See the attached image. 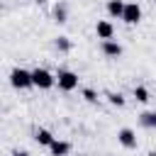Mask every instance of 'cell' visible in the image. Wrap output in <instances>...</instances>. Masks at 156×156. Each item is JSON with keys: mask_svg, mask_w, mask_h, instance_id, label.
Returning <instances> with one entry per match:
<instances>
[{"mask_svg": "<svg viewBox=\"0 0 156 156\" xmlns=\"http://www.w3.org/2000/svg\"><path fill=\"white\" fill-rule=\"evenodd\" d=\"M95 34H98V39L110 41V39H112V34H115V27H112L107 20H98V24H95Z\"/></svg>", "mask_w": 156, "mask_h": 156, "instance_id": "5b68a950", "label": "cell"}, {"mask_svg": "<svg viewBox=\"0 0 156 156\" xmlns=\"http://www.w3.org/2000/svg\"><path fill=\"white\" fill-rule=\"evenodd\" d=\"M124 7H127V2H124V0H110V2H107V15H110V17H119V20H122Z\"/></svg>", "mask_w": 156, "mask_h": 156, "instance_id": "52a82bcc", "label": "cell"}, {"mask_svg": "<svg viewBox=\"0 0 156 156\" xmlns=\"http://www.w3.org/2000/svg\"><path fill=\"white\" fill-rule=\"evenodd\" d=\"M49 151H51V156H66V154L71 151V144H68V141H58V139H56V141L49 146Z\"/></svg>", "mask_w": 156, "mask_h": 156, "instance_id": "9c48e42d", "label": "cell"}, {"mask_svg": "<svg viewBox=\"0 0 156 156\" xmlns=\"http://www.w3.org/2000/svg\"><path fill=\"white\" fill-rule=\"evenodd\" d=\"M110 102H112V105H124V98H122L119 93H110Z\"/></svg>", "mask_w": 156, "mask_h": 156, "instance_id": "4fadbf2b", "label": "cell"}, {"mask_svg": "<svg viewBox=\"0 0 156 156\" xmlns=\"http://www.w3.org/2000/svg\"><path fill=\"white\" fill-rule=\"evenodd\" d=\"M56 44H58V49H63V51L68 49V41H66V37H58V41H56Z\"/></svg>", "mask_w": 156, "mask_h": 156, "instance_id": "9a60e30c", "label": "cell"}, {"mask_svg": "<svg viewBox=\"0 0 156 156\" xmlns=\"http://www.w3.org/2000/svg\"><path fill=\"white\" fill-rule=\"evenodd\" d=\"M32 80H34V85H37V88L49 90V88L56 83V76H51L46 68H34V71H32Z\"/></svg>", "mask_w": 156, "mask_h": 156, "instance_id": "7a4b0ae2", "label": "cell"}, {"mask_svg": "<svg viewBox=\"0 0 156 156\" xmlns=\"http://www.w3.org/2000/svg\"><path fill=\"white\" fill-rule=\"evenodd\" d=\"M37 141H39L41 146H51L56 139L51 136V132H49V129H39V132H37Z\"/></svg>", "mask_w": 156, "mask_h": 156, "instance_id": "30bf717a", "label": "cell"}, {"mask_svg": "<svg viewBox=\"0 0 156 156\" xmlns=\"http://www.w3.org/2000/svg\"><path fill=\"white\" fill-rule=\"evenodd\" d=\"M80 156H88V154H80Z\"/></svg>", "mask_w": 156, "mask_h": 156, "instance_id": "ac0fdd59", "label": "cell"}, {"mask_svg": "<svg viewBox=\"0 0 156 156\" xmlns=\"http://www.w3.org/2000/svg\"><path fill=\"white\" fill-rule=\"evenodd\" d=\"M134 98H136L139 102H146V100H149V90L141 88V85H136V88H134Z\"/></svg>", "mask_w": 156, "mask_h": 156, "instance_id": "8fae6325", "label": "cell"}, {"mask_svg": "<svg viewBox=\"0 0 156 156\" xmlns=\"http://www.w3.org/2000/svg\"><path fill=\"white\" fill-rule=\"evenodd\" d=\"M83 98H85V100H90V102H93V100H95V93H93V90H90V88H85V90H83Z\"/></svg>", "mask_w": 156, "mask_h": 156, "instance_id": "5bb4252c", "label": "cell"}, {"mask_svg": "<svg viewBox=\"0 0 156 156\" xmlns=\"http://www.w3.org/2000/svg\"><path fill=\"white\" fill-rule=\"evenodd\" d=\"M10 156H29L27 151H15V154H10Z\"/></svg>", "mask_w": 156, "mask_h": 156, "instance_id": "2e32d148", "label": "cell"}, {"mask_svg": "<svg viewBox=\"0 0 156 156\" xmlns=\"http://www.w3.org/2000/svg\"><path fill=\"white\" fill-rule=\"evenodd\" d=\"M141 124H146V127H156V115H154V112H144V115H141Z\"/></svg>", "mask_w": 156, "mask_h": 156, "instance_id": "7c38bea8", "label": "cell"}, {"mask_svg": "<svg viewBox=\"0 0 156 156\" xmlns=\"http://www.w3.org/2000/svg\"><path fill=\"white\" fill-rule=\"evenodd\" d=\"M117 139H119V144H122L124 149H134V146H136V134H134V129H129V127L119 129V132H117Z\"/></svg>", "mask_w": 156, "mask_h": 156, "instance_id": "8992f818", "label": "cell"}, {"mask_svg": "<svg viewBox=\"0 0 156 156\" xmlns=\"http://www.w3.org/2000/svg\"><path fill=\"white\" fill-rule=\"evenodd\" d=\"M56 83H58L61 90L71 93L73 88H78V76H76L73 71H58V73H56Z\"/></svg>", "mask_w": 156, "mask_h": 156, "instance_id": "3957f363", "label": "cell"}, {"mask_svg": "<svg viewBox=\"0 0 156 156\" xmlns=\"http://www.w3.org/2000/svg\"><path fill=\"white\" fill-rule=\"evenodd\" d=\"M122 20H124L127 24H136V22L141 20V7H139L136 2H127V7H124V15H122Z\"/></svg>", "mask_w": 156, "mask_h": 156, "instance_id": "277c9868", "label": "cell"}, {"mask_svg": "<svg viewBox=\"0 0 156 156\" xmlns=\"http://www.w3.org/2000/svg\"><path fill=\"white\" fill-rule=\"evenodd\" d=\"M149 156H156V151H151V154H149Z\"/></svg>", "mask_w": 156, "mask_h": 156, "instance_id": "e0dca14e", "label": "cell"}, {"mask_svg": "<svg viewBox=\"0 0 156 156\" xmlns=\"http://www.w3.org/2000/svg\"><path fill=\"white\" fill-rule=\"evenodd\" d=\"M154 2H156V0H154Z\"/></svg>", "mask_w": 156, "mask_h": 156, "instance_id": "d6986e66", "label": "cell"}, {"mask_svg": "<svg viewBox=\"0 0 156 156\" xmlns=\"http://www.w3.org/2000/svg\"><path fill=\"white\" fill-rule=\"evenodd\" d=\"M10 83H12L15 88H20V90L32 88V85H34V80H32V71H24V68H12V73H10Z\"/></svg>", "mask_w": 156, "mask_h": 156, "instance_id": "6da1fadb", "label": "cell"}, {"mask_svg": "<svg viewBox=\"0 0 156 156\" xmlns=\"http://www.w3.org/2000/svg\"><path fill=\"white\" fill-rule=\"evenodd\" d=\"M102 54H105V56L117 58V56L122 54V46H119L117 41H112V39H110V41H102Z\"/></svg>", "mask_w": 156, "mask_h": 156, "instance_id": "ba28073f", "label": "cell"}]
</instances>
